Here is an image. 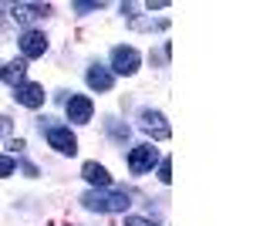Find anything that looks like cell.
<instances>
[{
    "label": "cell",
    "instance_id": "obj_7",
    "mask_svg": "<svg viewBox=\"0 0 253 226\" xmlns=\"http://www.w3.org/2000/svg\"><path fill=\"white\" fill-rule=\"evenodd\" d=\"M20 51H24V61H27V57H41L47 51L44 31H24V34H20Z\"/></svg>",
    "mask_w": 253,
    "mask_h": 226
},
{
    "label": "cell",
    "instance_id": "obj_18",
    "mask_svg": "<svg viewBox=\"0 0 253 226\" xmlns=\"http://www.w3.org/2000/svg\"><path fill=\"white\" fill-rule=\"evenodd\" d=\"M10 132V122H7V118H3V115H0V138H3V135Z\"/></svg>",
    "mask_w": 253,
    "mask_h": 226
},
{
    "label": "cell",
    "instance_id": "obj_2",
    "mask_svg": "<svg viewBox=\"0 0 253 226\" xmlns=\"http://www.w3.org/2000/svg\"><path fill=\"white\" fill-rule=\"evenodd\" d=\"M41 129H44L47 145L54 152H61V155H75L78 152V138H75V132L68 125H41Z\"/></svg>",
    "mask_w": 253,
    "mask_h": 226
},
{
    "label": "cell",
    "instance_id": "obj_3",
    "mask_svg": "<svg viewBox=\"0 0 253 226\" xmlns=\"http://www.w3.org/2000/svg\"><path fill=\"white\" fill-rule=\"evenodd\" d=\"M138 125H142V132L152 135V138H169V135H172V129L166 125V115H162V112H152V108H142Z\"/></svg>",
    "mask_w": 253,
    "mask_h": 226
},
{
    "label": "cell",
    "instance_id": "obj_4",
    "mask_svg": "<svg viewBox=\"0 0 253 226\" xmlns=\"http://www.w3.org/2000/svg\"><path fill=\"white\" fill-rule=\"evenodd\" d=\"M152 166H159V152L152 145H135L128 152V169L142 176V172H152Z\"/></svg>",
    "mask_w": 253,
    "mask_h": 226
},
{
    "label": "cell",
    "instance_id": "obj_16",
    "mask_svg": "<svg viewBox=\"0 0 253 226\" xmlns=\"http://www.w3.org/2000/svg\"><path fill=\"white\" fill-rule=\"evenodd\" d=\"M108 132L115 135V138H128V125L122 129V125H115V118H108Z\"/></svg>",
    "mask_w": 253,
    "mask_h": 226
},
{
    "label": "cell",
    "instance_id": "obj_15",
    "mask_svg": "<svg viewBox=\"0 0 253 226\" xmlns=\"http://www.w3.org/2000/svg\"><path fill=\"white\" fill-rule=\"evenodd\" d=\"M75 10L78 14H91V10H101V3L98 0H84V3H75Z\"/></svg>",
    "mask_w": 253,
    "mask_h": 226
},
{
    "label": "cell",
    "instance_id": "obj_1",
    "mask_svg": "<svg viewBox=\"0 0 253 226\" xmlns=\"http://www.w3.org/2000/svg\"><path fill=\"white\" fill-rule=\"evenodd\" d=\"M81 203L84 209H95V213H125L132 206L128 192H122V189H91L81 196Z\"/></svg>",
    "mask_w": 253,
    "mask_h": 226
},
{
    "label": "cell",
    "instance_id": "obj_14",
    "mask_svg": "<svg viewBox=\"0 0 253 226\" xmlns=\"http://www.w3.org/2000/svg\"><path fill=\"white\" fill-rule=\"evenodd\" d=\"M14 176V155H0V179Z\"/></svg>",
    "mask_w": 253,
    "mask_h": 226
},
{
    "label": "cell",
    "instance_id": "obj_10",
    "mask_svg": "<svg viewBox=\"0 0 253 226\" xmlns=\"http://www.w3.org/2000/svg\"><path fill=\"white\" fill-rule=\"evenodd\" d=\"M24 75H27V61H24V57H20V61H10V64H3V68H0V81H7L10 88L24 85Z\"/></svg>",
    "mask_w": 253,
    "mask_h": 226
},
{
    "label": "cell",
    "instance_id": "obj_9",
    "mask_svg": "<svg viewBox=\"0 0 253 226\" xmlns=\"http://www.w3.org/2000/svg\"><path fill=\"white\" fill-rule=\"evenodd\" d=\"M47 14H51L47 3H14L10 7V17L20 20V24H27V20H34V17H47Z\"/></svg>",
    "mask_w": 253,
    "mask_h": 226
},
{
    "label": "cell",
    "instance_id": "obj_6",
    "mask_svg": "<svg viewBox=\"0 0 253 226\" xmlns=\"http://www.w3.org/2000/svg\"><path fill=\"white\" fill-rule=\"evenodd\" d=\"M64 112H68V118H71L75 125H84V122H91L95 105H91V98H88V94H71V98L64 101Z\"/></svg>",
    "mask_w": 253,
    "mask_h": 226
},
{
    "label": "cell",
    "instance_id": "obj_13",
    "mask_svg": "<svg viewBox=\"0 0 253 226\" xmlns=\"http://www.w3.org/2000/svg\"><path fill=\"white\" fill-rule=\"evenodd\" d=\"M159 179L162 182H172V159H162L159 162Z\"/></svg>",
    "mask_w": 253,
    "mask_h": 226
},
{
    "label": "cell",
    "instance_id": "obj_17",
    "mask_svg": "<svg viewBox=\"0 0 253 226\" xmlns=\"http://www.w3.org/2000/svg\"><path fill=\"white\" fill-rule=\"evenodd\" d=\"M125 226H156V223H152V220H142V216H128Z\"/></svg>",
    "mask_w": 253,
    "mask_h": 226
},
{
    "label": "cell",
    "instance_id": "obj_5",
    "mask_svg": "<svg viewBox=\"0 0 253 226\" xmlns=\"http://www.w3.org/2000/svg\"><path fill=\"white\" fill-rule=\"evenodd\" d=\"M138 61H142V57H138L135 47H125V44H122V47L112 51V71H115V75H135Z\"/></svg>",
    "mask_w": 253,
    "mask_h": 226
},
{
    "label": "cell",
    "instance_id": "obj_12",
    "mask_svg": "<svg viewBox=\"0 0 253 226\" xmlns=\"http://www.w3.org/2000/svg\"><path fill=\"white\" fill-rule=\"evenodd\" d=\"M81 176H84L91 186H98V189H108V182H112L108 169H105V166H98V162H84V166H81Z\"/></svg>",
    "mask_w": 253,
    "mask_h": 226
},
{
    "label": "cell",
    "instance_id": "obj_8",
    "mask_svg": "<svg viewBox=\"0 0 253 226\" xmlns=\"http://www.w3.org/2000/svg\"><path fill=\"white\" fill-rule=\"evenodd\" d=\"M17 98L24 108H41L44 105V88L41 85H34V81H24V85H17Z\"/></svg>",
    "mask_w": 253,
    "mask_h": 226
},
{
    "label": "cell",
    "instance_id": "obj_11",
    "mask_svg": "<svg viewBox=\"0 0 253 226\" xmlns=\"http://www.w3.org/2000/svg\"><path fill=\"white\" fill-rule=\"evenodd\" d=\"M112 81H115V75H112L108 68H101V64H91V68H88V88H95V91H108Z\"/></svg>",
    "mask_w": 253,
    "mask_h": 226
}]
</instances>
